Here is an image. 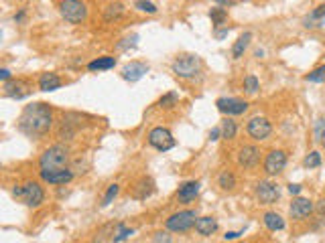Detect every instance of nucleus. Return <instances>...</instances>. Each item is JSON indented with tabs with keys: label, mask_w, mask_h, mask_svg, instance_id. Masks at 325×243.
Masks as SVG:
<instances>
[{
	"label": "nucleus",
	"mask_w": 325,
	"mask_h": 243,
	"mask_svg": "<svg viewBox=\"0 0 325 243\" xmlns=\"http://www.w3.org/2000/svg\"><path fill=\"white\" fill-rule=\"evenodd\" d=\"M51 126H53V112H51V107L43 101L27 105L23 109V114H20L18 122H16L18 132H23V134L29 138L45 136L51 130Z\"/></svg>",
	"instance_id": "obj_1"
},
{
	"label": "nucleus",
	"mask_w": 325,
	"mask_h": 243,
	"mask_svg": "<svg viewBox=\"0 0 325 243\" xmlns=\"http://www.w3.org/2000/svg\"><path fill=\"white\" fill-rule=\"evenodd\" d=\"M69 162V148L63 146V144H55L49 146L45 152L41 154L39 158V168L41 170H61V168H67Z\"/></svg>",
	"instance_id": "obj_2"
},
{
	"label": "nucleus",
	"mask_w": 325,
	"mask_h": 243,
	"mask_svg": "<svg viewBox=\"0 0 325 243\" xmlns=\"http://www.w3.org/2000/svg\"><path fill=\"white\" fill-rule=\"evenodd\" d=\"M12 194L18 198V201H23L27 207H39L43 201H45V191H43V187L35 181H27L23 185L14 187Z\"/></svg>",
	"instance_id": "obj_3"
},
{
	"label": "nucleus",
	"mask_w": 325,
	"mask_h": 243,
	"mask_svg": "<svg viewBox=\"0 0 325 243\" xmlns=\"http://www.w3.org/2000/svg\"><path fill=\"white\" fill-rule=\"evenodd\" d=\"M201 67H203V63L197 55H181L177 57L175 61H173L171 65V69L173 73H175L177 77L181 79H193V77H197L201 73Z\"/></svg>",
	"instance_id": "obj_4"
},
{
	"label": "nucleus",
	"mask_w": 325,
	"mask_h": 243,
	"mask_svg": "<svg viewBox=\"0 0 325 243\" xmlns=\"http://www.w3.org/2000/svg\"><path fill=\"white\" fill-rule=\"evenodd\" d=\"M59 12L71 25H79L88 18V6H85L81 0H61Z\"/></svg>",
	"instance_id": "obj_5"
},
{
	"label": "nucleus",
	"mask_w": 325,
	"mask_h": 243,
	"mask_svg": "<svg viewBox=\"0 0 325 243\" xmlns=\"http://www.w3.org/2000/svg\"><path fill=\"white\" fill-rule=\"evenodd\" d=\"M195 221H197V213L195 211H179V213H173L165 221V227L173 233H185L191 227H195Z\"/></svg>",
	"instance_id": "obj_6"
},
{
	"label": "nucleus",
	"mask_w": 325,
	"mask_h": 243,
	"mask_svg": "<svg viewBox=\"0 0 325 243\" xmlns=\"http://www.w3.org/2000/svg\"><path fill=\"white\" fill-rule=\"evenodd\" d=\"M254 194L260 205H274L280 198V187L272 181H260L254 187Z\"/></svg>",
	"instance_id": "obj_7"
},
{
	"label": "nucleus",
	"mask_w": 325,
	"mask_h": 243,
	"mask_svg": "<svg viewBox=\"0 0 325 243\" xmlns=\"http://www.w3.org/2000/svg\"><path fill=\"white\" fill-rule=\"evenodd\" d=\"M148 144L153 146V148H157L159 152H167V150H171L173 146H175L177 142H175V138H173V134H171L167 128L157 126V128H153V130L148 132Z\"/></svg>",
	"instance_id": "obj_8"
},
{
	"label": "nucleus",
	"mask_w": 325,
	"mask_h": 243,
	"mask_svg": "<svg viewBox=\"0 0 325 243\" xmlns=\"http://www.w3.org/2000/svg\"><path fill=\"white\" fill-rule=\"evenodd\" d=\"M246 132H248V136H250L252 140L262 142V140H266V138L272 134V124H270L266 118L256 116V118H252V120L248 122Z\"/></svg>",
	"instance_id": "obj_9"
},
{
	"label": "nucleus",
	"mask_w": 325,
	"mask_h": 243,
	"mask_svg": "<svg viewBox=\"0 0 325 243\" xmlns=\"http://www.w3.org/2000/svg\"><path fill=\"white\" fill-rule=\"evenodd\" d=\"M287 166V152L285 150H270L264 158V172L274 176L280 174Z\"/></svg>",
	"instance_id": "obj_10"
},
{
	"label": "nucleus",
	"mask_w": 325,
	"mask_h": 243,
	"mask_svg": "<svg viewBox=\"0 0 325 243\" xmlns=\"http://www.w3.org/2000/svg\"><path fill=\"white\" fill-rule=\"evenodd\" d=\"M215 105H218L222 114H228V116H242L248 109V101L240 97H220L215 101Z\"/></svg>",
	"instance_id": "obj_11"
},
{
	"label": "nucleus",
	"mask_w": 325,
	"mask_h": 243,
	"mask_svg": "<svg viewBox=\"0 0 325 243\" xmlns=\"http://www.w3.org/2000/svg\"><path fill=\"white\" fill-rule=\"evenodd\" d=\"M4 96L6 97H12V99H23L31 94V85L29 81L25 79H10V81H4Z\"/></svg>",
	"instance_id": "obj_12"
},
{
	"label": "nucleus",
	"mask_w": 325,
	"mask_h": 243,
	"mask_svg": "<svg viewBox=\"0 0 325 243\" xmlns=\"http://www.w3.org/2000/svg\"><path fill=\"white\" fill-rule=\"evenodd\" d=\"M238 164L242 168H256L260 162V148L256 146H242L238 150V156H236Z\"/></svg>",
	"instance_id": "obj_13"
},
{
	"label": "nucleus",
	"mask_w": 325,
	"mask_h": 243,
	"mask_svg": "<svg viewBox=\"0 0 325 243\" xmlns=\"http://www.w3.org/2000/svg\"><path fill=\"white\" fill-rule=\"evenodd\" d=\"M120 73H122V79L130 81V83H134V81L142 79V77L148 73V65L142 63V61H130V63L124 65Z\"/></svg>",
	"instance_id": "obj_14"
},
{
	"label": "nucleus",
	"mask_w": 325,
	"mask_h": 243,
	"mask_svg": "<svg viewBox=\"0 0 325 243\" xmlns=\"http://www.w3.org/2000/svg\"><path fill=\"white\" fill-rule=\"evenodd\" d=\"M313 211H315L313 203L309 201V198H305V196H297L295 201L291 203V207H289L291 217H293V219H297V221H303L305 217H309Z\"/></svg>",
	"instance_id": "obj_15"
},
{
	"label": "nucleus",
	"mask_w": 325,
	"mask_h": 243,
	"mask_svg": "<svg viewBox=\"0 0 325 243\" xmlns=\"http://www.w3.org/2000/svg\"><path fill=\"white\" fill-rule=\"evenodd\" d=\"M41 179L49 183V185H67L73 179V172L69 168H61V170H41Z\"/></svg>",
	"instance_id": "obj_16"
},
{
	"label": "nucleus",
	"mask_w": 325,
	"mask_h": 243,
	"mask_svg": "<svg viewBox=\"0 0 325 243\" xmlns=\"http://www.w3.org/2000/svg\"><path fill=\"white\" fill-rule=\"evenodd\" d=\"M153 193H155V183H153V179H148V176H142L132 187V196L138 198V201H146Z\"/></svg>",
	"instance_id": "obj_17"
},
{
	"label": "nucleus",
	"mask_w": 325,
	"mask_h": 243,
	"mask_svg": "<svg viewBox=\"0 0 325 243\" xmlns=\"http://www.w3.org/2000/svg\"><path fill=\"white\" fill-rule=\"evenodd\" d=\"M197 194H199V183L197 181H187L177 191V201L179 203H191Z\"/></svg>",
	"instance_id": "obj_18"
},
{
	"label": "nucleus",
	"mask_w": 325,
	"mask_h": 243,
	"mask_svg": "<svg viewBox=\"0 0 325 243\" xmlns=\"http://www.w3.org/2000/svg\"><path fill=\"white\" fill-rule=\"evenodd\" d=\"M71 118H73L71 114H67V116L61 118V124H59V130H57V136L63 138V140H71V138L75 136L77 128H79V124L71 122Z\"/></svg>",
	"instance_id": "obj_19"
},
{
	"label": "nucleus",
	"mask_w": 325,
	"mask_h": 243,
	"mask_svg": "<svg viewBox=\"0 0 325 243\" xmlns=\"http://www.w3.org/2000/svg\"><path fill=\"white\" fill-rule=\"evenodd\" d=\"M195 231L203 237H209L218 231V221L213 217H197V221H195Z\"/></svg>",
	"instance_id": "obj_20"
},
{
	"label": "nucleus",
	"mask_w": 325,
	"mask_h": 243,
	"mask_svg": "<svg viewBox=\"0 0 325 243\" xmlns=\"http://www.w3.org/2000/svg\"><path fill=\"white\" fill-rule=\"evenodd\" d=\"M61 77L57 73H43L39 77V90L41 92H55L61 87Z\"/></svg>",
	"instance_id": "obj_21"
},
{
	"label": "nucleus",
	"mask_w": 325,
	"mask_h": 243,
	"mask_svg": "<svg viewBox=\"0 0 325 243\" xmlns=\"http://www.w3.org/2000/svg\"><path fill=\"white\" fill-rule=\"evenodd\" d=\"M116 67V57H98L94 61L88 63V69L90 71H108V69H114Z\"/></svg>",
	"instance_id": "obj_22"
},
{
	"label": "nucleus",
	"mask_w": 325,
	"mask_h": 243,
	"mask_svg": "<svg viewBox=\"0 0 325 243\" xmlns=\"http://www.w3.org/2000/svg\"><path fill=\"white\" fill-rule=\"evenodd\" d=\"M250 41H252V33H250V31H246L244 35L238 37V41L234 43V47H232V57H234V59H240V57L244 55V51L248 49Z\"/></svg>",
	"instance_id": "obj_23"
},
{
	"label": "nucleus",
	"mask_w": 325,
	"mask_h": 243,
	"mask_svg": "<svg viewBox=\"0 0 325 243\" xmlns=\"http://www.w3.org/2000/svg\"><path fill=\"white\" fill-rule=\"evenodd\" d=\"M262 221H264L266 229H270V231H283V229H285V219L280 217L278 213H272V211H268V213H264Z\"/></svg>",
	"instance_id": "obj_24"
},
{
	"label": "nucleus",
	"mask_w": 325,
	"mask_h": 243,
	"mask_svg": "<svg viewBox=\"0 0 325 243\" xmlns=\"http://www.w3.org/2000/svg\"><path fill=\"white\" fill-rule=\"evenodd\" d=\"M218 185H220V189H224V191H232V189L236 187V176H234V172H230V170L220 172Z\"/></svg>",
	"instance_id": "obj_25"
},
{
	"label": "nucleus",
	"mask_w": 325,
	"mask_h": 243,
	"mask_svg": "<svg viewBox=\"0 0 325 243\" xmlns=\"http://www.w3.org/2000/svg\"><path fill=\"white\" fill-rule=\"evenodd\" d=\"M236 134H238V124L232 118H226L222 122V138L232 140V138H236Z\"/></svg>",
	"instance_id": "obj_26"
},
{
	"label": "nucleus",
	"mask_w": 325,
	"mask_h": 243,
	"mask_svg": "<svg viewBox=\"0 0 325 243\" xmlns=\"http://www.w3.org/2000/svg\"><path fill=\"white\" fill-rule=\"evenodd\" d=\"M209 18H211L213 27L218 29V27H222L226 20H228V12H226L224 8H220V6H213V8L209 10Z\"/></svg>",
	"instance_id": "obj_27"
},
{
	"label": "nucleus",
	"mask_w": 325,
	"mask_h": 243,
	"mask_svg": "<svg viewBox=\"0 0 325 243\" xmlns=\"http://www.w3.org/2000/svg\"><path fill=\"white\" fill-rule=\"evenodd\" d=\"M323 18H325V4L317 6L315 10H311V14L305 18V27H307V29H309V27H317L315 23H321Z\"/></svg>",
	"instance_id": "obj_28"
},
{
	"label": "nucleus",
	"mask_w": 325,
	"mask_h": 243,
	"mask_svg": "<svg viewBox=\"0 0 325 243\" xmlns=\"http://www.w3.org/2000/svg\"><path fill=\"white\" fill-rule=\"evenodd\" d=\"M177 103H179V94L177 92H169V94H165L159 99V107H163V109H171V107H175Z\"/></svg>",
	"instance_id": "obj_29"
},
{
	"label": "nucleus",
	"mask_w": 325,
	"mask_h": 243,
	"mask_svg": "<svg viewBox=\"0 0 325 243\" xmlns=\"http://www.w3.org/2000/svg\"><path fill=\"white\" fill-rule=\"evenodd\" d=\"M134 233V229H130V227H126L124 223H118L116 225V229H114V235H112V241L114 243H120V241H124V239H128L130 235Z\"/></svg>",
	"instance_id": "obj_30"
},
{
	"label": "nucleus",
	"mask_w": 325,
	"mask_h": 243,
	"mask_svg": "<svg viewBox=\"0 0 325 243\" xmlns=\"http://www.w3.org/2000/svg\"><path fill=\"white\" fill-rule=\"evenodd\" d=\"M118 191H120V187H118L116 183L108 187V191H106V194H104V198H102V207H108V205H110V203L114 201V198H116Z\"/></svg>",
	"instance_id": "obj_31"
},
{
	"label": "nucleus",
	"mask_w": 325,
	"mask_h": 243,
	"mask_svg": "<svg viewBox=\"0 0 325 243\" xmlns=\"http://www.w3.org/2000/svg\"><path fill=\"white\" fill-rule=\"evenodd\" d=\"M305 79L311 81V83H323V81H325V65H321V67L313 69L309 75H305Z\"/></svg>",
	"instance_id": "obj_32"
},
{
	"label": "nucleus",
	"mask_w": 325,
	"mask_h": 243,
	"mask_svg": "<svg viewBox=\"0 0 325 243\" xmlns=\"http://www.w3.org/2000/svg\"><path fill=\"white\" fill-rule=\"evenodd\" d=\"M134 8L140 10V12H146V14H155L157 12V6L153 2H148V0H136Z\"/></svg>",
	"instance_id": "obj_33"
},
{
	"label": "nucleus",
	"mask_w": 325,
	"mask_h": 243,
	"mask_svg": "<svg viewBox=\"0 0 325 243\" xmlns=\"http://www.w3.org/2000/svg\"><path fill=\"white\" fill-rule=\"evenodd\" d=\"M258 87H260V83H258V79L254 75H246L244 77V90H246V94H250V96L256 94Z\"/></svg>",
	"instance_id": "obj_34"
},
{
	"label": "nucleus",
	"mask_w": 325,
	"mask_h": 243,
	"mask_svg": "<svg viewBox=\"0 0 325 243\" xmlns=\"http://www.w3.org/2000/svg\"><path fill=\"white\" fill-rule=\"evenodd\" d=\"M122 12H124L122 4H118V2H116V4H110V6L106 8V14H104V16H106V20H112V18H118Z\"/></svg>",
	"instance_id": "obj_35"
},
{
	"label": "nucleus",
	"mask_w": 325,
	"mask_h": 243,
	"mask_svg": "<svg viewBox=\"0 0 325 243\" xmlns=\"http://www.w3.org/2000/svg\"><path fill=\"white\" fill-rule=\"evenodd\" d=\"M305 166L307 168H317L321 166V154L319 152H309L305 156Z\"/></svg>",
	"instance_id": "obj_36"
},
{
	"label": "nucleus",
	"mask_w": 325,
	"mask_h": 243,
	"mask_svg": "<svg viewBox=\"0 0 325 243\" xmlns=\"http://www.w3.org/2000/svg\"><path fill=\"white\" fill-rule=\"evenodd\" d=\"M136 41H138V35H130V37L122 39V43H118V51H126L130 47H136Z\"/></svg>",
	"instance_id": "obj_37"
},
{
	"label": "nucleus",
	"mask_w": 325,
	"mask_h": 243,
	"mask_svg": "<svg viewBox=\"0 0 325 243\" xmlns=\"http://www.w3.org/2000/svg\"><path fill=\"white\" fill-rule=\"evenodd\" d=\"M153 243H173V237L167 231H159V233H155Z\"/></svg>",
	"instance_id": "obj_38"
},
{
	"label": "nucleus",
	"mask_w": 325,
	"mask_h": 243,
	"mask_svg": "<svg viewBox=\"0 0 325 243\" xmlns=\"http://www.w3.org/2000/svg\"><path fill=\"white\" fill-rule=\"evenodd\" d=\"M325 132V120H317V126H315V140L321 142V136Z\"/></svg>",
	"instance_id": "obj_39"
},
{
	"label": "nucleus",
	"mask_w": 325,
	"mask_h": 243,
	"mask_svg": "<svg viewBox=\"0 0 325 243\" xmlns=\"http://www.w3.org/2000/svg\"><path fill=\"white\" fill-rule=\"evenodd\" d=\"M228 33H230V29H228V27H226V29H215V31H213L215 39H220V41H222V39H224Z\"/></svg>",
	"instance_id": "obj_40"
},
{
	"label": "nucleus",
	"mask_w": 325,
	"mask_h": 243,
	"mask_svg": "<svg viewBox=\"0 0 325 243\" xmlns=\"http://www.w3.org/2000/svg\"><path fill=\"white\" fill-rule=\"evenodd\" d=\"M220 136H222V128H213L209 132V140H220Z\"/></svg>",
	"instance_id": "obj_41"
},
{
	"label": "nucleus",
	"mask_w": 325,
	"mask_h": 243,
	"mask_svg": "<svg viewBox=\"0 0 325 243\" xmlns=\"http://www.w3.org/2000/svg\"><path fill=\"white\" fill-rule=\"evenodd\" d=\"M0 79H2V81H10V71L6 67L0 69Z\"/></svg>",
	"instance_id": "obj_42"
},
{
	"label": "nucleus",
	"mask_w": 325,
	"mask_h": 243,
	"mask_svg": "<svg viewBox=\"0 0 325 243\" xmlns=\"http://www.w3.org/2000/svg\"><path fill=\"white\" fill-rule=\"evenodd\" d=\"M301 191H303V187H301V185H293V183L289 185V193H291V194H299Z\"/></svg>",
	"instance_id": "obj_43"
},
{
	"label": "nucleus",
	"mask_w": 325,
	"mask_h": 243,
	"mask_svg": "<svg viewBox=\"0 0 325 243\" xmlns=\"http://www.w3.org/2000/svg\"><path fill=\"white\" fill-rule=\"evenodd\" d=\"M240 235H242L240 231H228V233L224 235V239H226V241H228V239H238V237H240Z\"/></svg>",
	"instance_id": "obj_44"
},
{
	"label": "nucleus",
	"mask_w": 325,
	"mask_h": 243,
	"mask_svg": "<svg viewBox=\"0 0 325 243\" xmlns=\"http://www.w3.org/2000/svg\"><path fill=\"white\" fill-rule=\"evenodd\" d=\"M213 2L220 6H232V4H236V0H213Z\"/></svg>",
	"instance_id": "obj_45"
},
{
	"label": "nucleus",
	"mask_w": 325,
	"mask_h": 243,
	"mask_svg": "<svg viewBox=\"0 0 325 243\" xmlns=\"http://www.w3.org/2000/svg\"><path fill=\"white\" fill-rule=\"evenodd\" d=\"M317 213H319V215H325V198H323V201H319V205H317Z\"/></svg>",
	"instance_id": "obj_46"
},
{
	"label": "nucleus",
	"mask_w": 325,
	"mask_h": 243,
	"mask_svg": "<svg viewBox=\"0 0 325 243\" xmlns=\"http://www.w3.org/2000/svg\"><path fill=\"white\" fill-rule=\"evenodd\" d=\"M23 18H25V10H20L18 14H14V23H20Z\"/></svg>",
	"instance_id": "obj_47"
},
{
	"label": "nucleus",
	"mask_w": 325,
	"mask_h": 243,
	"mask_svg": "<svg viewBox=\"0 0 325 243\" xmlns=\"http://www.w3.org/2000/svg\"><path fill=\"white\" fill-rule=\"evenodd\" d=\"M321 144L325 146V132H323V136H321Z\"/></svg>",
	"instance_id": "obj_48"
},
{
	"label": "nucleus",
	"mask_w": 325,
	"mask_h": 243,
	"mask_svg": "<svg viewBox=\"0 0 325 243\" xmlns=\"http://www.w3.org/2000/svg\"><path fill=\"white\" fill-rule=\"evenodd\" d=\"M236 2H238V0H236Z\"/></svg>",
	"instance_id": "obj_49"
}]
</instances>
